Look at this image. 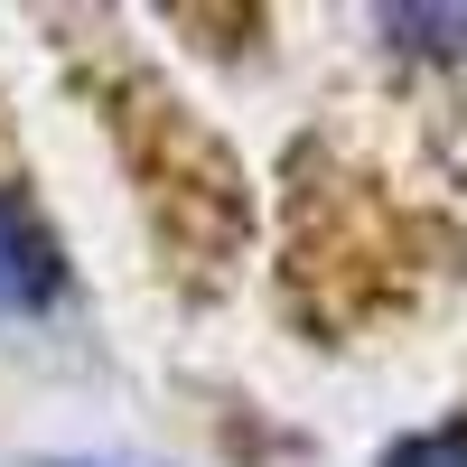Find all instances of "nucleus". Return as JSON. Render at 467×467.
Segmentation results:
<instances>
[{"instance_id": "obj_1", "label": "nucleus", "mask_w": 467, "mask_h": 467, "mask_svg": "<svg viewBox=\"0 0 467 467\" xmlns=\"http://www.w3.org/2000/svg\"><path fill=\"white\" fill-rule=\"evenodd\" d=\"M458 224L308 131L281 160V308L308 337H365L458 271Z\"/></svg>"}, {"instance_id": "obj_2", "label": "nucleus", "mask_w": 467, "mask_h": 467, "mask_svg": "<svg viewBox=\"0 0 467 467\" xmlns=\"http://www.w3.org/2000/svg\"><path fill=\"white\" fill-rule=\"evenodd\" d=\"M66 75H75V94L94 103L112 160L131 178L150 253L169 262L178 290L215 299L234 271L253 262V244H262V197H253L244 160L224 150L215 122H197V112L178 103V85L160 66H140L131 47H112V37L66 47Z\"/></svg>"}, {"instance_id": "obj_3", "label": "nucleus", "mask_w": 467, "mask_h": 467, "mask_svg": "<svg viewBox=\"0 0 467 467\" xmlns=\"http://www.w3.org/2000/svg\"><path fill=\"white\" fill-rule=\"evenodd\" d=\"M66 244L47 206L28 197V178H0V308H19V318H47V308H66Z\"/></svg>"}, {"instance_id": "obj_4", "label": "nucleus", "mask_w": 467, "mask_h": 467, "mask_svg": "<svg viewBox=\"0 0 467 467\" xmlns=\"http://www.w3.org/2000/svg\"><path fill=\"white\" fill-rule=\"evenodd\" d=\"M374 28L411 66H467V0H383Z\"/></svg>"}, {"instance_id": "obj_5", "label": "nucleus", "mask_w": 467, "mask_h": 467, "mask_svg": "<svg viewBox=\"0 0 467 467\" xmlns=\"http://www.w3.org/2000/svg\"><path fill=\"white\" fill-rule=\"evenodd\" d=\"M374 467H467V411L458 420H431V431H402Z\"/></svg>"}, {"instance_id": "obj_6", "label": "nucleus", "mask_w": 467, "mask_h": 467, "mask_svg": "<svg viewBox=\"0 0 467 467\" xmlns=\"http://www.w3.org/2000/svg\"><path fill=\"white\" fill-rule=\"evenodd\" d=\"M37 467H94V458H37Z\"/></svg>"}]
</instances>
